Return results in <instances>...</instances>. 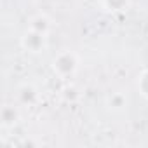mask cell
Wrapping results in <instances>:
<instances>
[{"instance_id":"1","label":"cell","mask_w":148,"mask_h":148,"mask_svg":"<svg viewBox=\"0 0 148 148\" xmlns=\"http://www.w3.org/2000/svg\"><path fill=\"white\" fill-rule=\"evenodd\" d=\"M77 68H79V58L71 51H61L52 59V71L63 80L75 75Z\"/></svg>"},{"instance_id":"2","label":"cell","mask_w":148,"mask_h":148,"mask_svg":"<svg viewBox=\"0 0 148 148\" xmlns=\"http://www.w3.org/2000/svg\"><path fill=\"white\" fill-rule=\"evenodd\" d=\"M47 37L49 35H44L28 28V32L21 37V47L30 54H40L47 49Z\"/></svg>"},{"instance_id":"3","label":"cell","mask_w":148,"mask_h":148,"mask_svg":"<svg viewBox=\"0 0 148 148\" xmlns=\"http://www.w3.org/2000/svg\"><path fill=\"white\" fill-rule=\"evenodd\" d=\"M18 101L21 103V105H25V106H32V105H35L37 103V99H38V91H37V87L33 86V84H21L19 87H18Z\"/></svg>"},{"instance_id":"4","label":"cell","mask_w":148,"mask_h":148,"mask_svg":"<svg viewBox=\"0 0 148 148\" xmlns=\"http://www.w3.org/2000/svg\"><path fill=\"white\" fill-rule=\"evenodd\" d=\"M0 119H2V125L4 127H14L19 120V110L14 105H4L2 106V113H0Z\"/></svg>"},{"instance_id":"5","label":"cell","mask_w":148,"mask_h":148,"mask_svg":"<svg viewBox=\"0 0 148 148\" xmlns=\"http://www.w3.org/2000/svg\"><path fill=\"white\" fill-rule=\"evenodd\" d=\"M51 28H52V23L51 19L45 16V14H37L30 19V30L33 32H38V33H44V35H49L51 33Z\"/></svg>"},{"instance_id":"6","label":"cell","mask_w":148,"mask_h":148,"mask_svg":"<svg viewBox=\"0 0 148 148\" xmlns=\"http://www.w3.org/2000/svg\"><path fill=\"white\" fill-rule=\"evenodd\" d=\"M106 106L113 112H122L125 106H127V96L122 92V91H115V92H110L106 96Z\"/></svg>"},{"instance_id":"7","label":"cell","mask_w":148,"mask_h":148,"mask_svg":"<svg viewBox=\"0 0 148 148\" xmlns=\"http://www.w3.org/2000/svg\"><path fill=\"white\" fill-rule=\"evenodd\" d=\"M101 5L108 12H125L131 5V0H101Z\"/></svg>"},{"instance_id":"8","label":"cell","mask_w":148,"mask_h":148,"mask_svg":"<svg viewBox=\"0 0 148 148\" xmlns=\"http://www.w3.org/2000/svg\"><path fill=\"white\" fill-rule=\"evenodd\" d=\"M138 87H139V92L148 99V70H145L141 73V77L138 80Z\"/></svg>"}]
</instances>
